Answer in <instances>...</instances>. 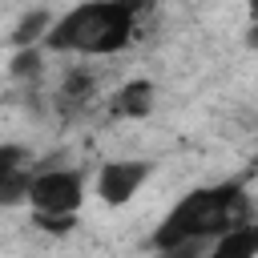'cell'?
Listing matches in <instances>:
<instances>
[{"label": "cell", "mask_w": 258, "mask_h": 258, "mask_svg": "<svg viewBox=\"0 0 258 258\" xmlns=\"http://www.w3.org/2000/svg\"><path fill=\"white\" fill-rule=\"evenodd\" d=\"M246 194L242 185H210V189H194L185 194L169 218L161 222V230L153 234V246L157 250H181L198 238H210V234H230L234 226H246Z\"/></svg>", "instance_id": "cell-1"}, {"label": "cell", "mask_w": 258, "mask_h": 258, "mask_svg": "<svg viewBox=\"0 0 258 258\" xmlns=\"http://www.w3.org/2000/svg\"><path fill=\"white\" fill-rule=\"evenodd\" d=\"M12 69H16V73H32V69H36V52H20Z\"/></svg>", "instance_id": "cell-11"}, {"label": "cell", "mask_w": 258, "mask_h": 258, "mask_svg": "<svg viewBox=\"0 0 258 258\" xmlns=\"http://www.w3.org/2000/svg\"><path fill=\"white\" fill-rule=\"evenodd\" d=\"M145 177H149L145 161H105L101 173H97V194H101L105 206H125L141 189Z\"/></svg>", "instance_id": "cell-4"}, {"label": "cell", "mask_w": 258, "mask_h": 258, "mask_svg": "<svg viewBox=\"0 0 258 258\" xmlns=\"http://www.w3.org/2000/svg\"><path fill=\"white\" fill-rule=\"evenodd\" d=\"M133 36V8L129 4H81L64 12L52 32L48 48L56 52H117Z\"/></svg>", "instance_id": "cell-2"}, {"label": "cell", "mask_w": 258, "mask_h": 258, "mask_svg": "<svg viewBox=\"0 0 258 258\" xmlns=\"http://www.w3.org/2000/svg\"><path fill=\"white\" fill-rule=\"evenodd\" d=\"M149 109H153V85L149 81H129L113 97V113L117 117H145Z\"/></svg>", "instance_id": "cell-6"}, {"label": "cell", "mask_w": 258, "mask_h": 258, "mask_svg": "<svg viewBox=\"0 0 258 258\" xmlns=\"http://www.w3.org/2000/svg\"><path fill=\"white\" fill-rule=\"evenodd\" d=\"M210 258H258V226H234L230 234L218 238Z\"/></svg>", "instance_id": "cell-5"}, {"label": "cell", "mask_w": 258, "mask_h": 258, "mask_svg": "<svg viewBox=\"0 0 258 258\" xmlns=\"http://www.w3.org/2000/svg\"><path fill=\"white\" fill-rule=\"evenodd\" d=\"M81 198H85V185H81V173L73 169H48L28 181V202L36 206V214H48V218H73Z\"/></svg>", "instance_id": "cell-3"}, {"label": "cell", "mask_w": 258, "mask_h": 258, "mask_svg": "<svg viewBox=\"0 0 258 258\" xmlns=\"http://www.w3.org/2000/svg\"><path fill=\"white\" fill-rule=\"evenodd\" d=\"M36 226H44L48 234H64V230H73V218H48V214H36Z\"/></svg>", "instance_id": "cell-10"}, {"label": "cell", "mask_w": 258, "mask_h": 258, "mask_svg": "<svg viewBox=\"0 0 258 258\" xmlns=\"http://www.w3.org/2000/svg\"><path fill=\"white\" fill-rule=\"evenodd\" d=\"M28 173L20 169V173H12V177H4L0 181V206H16V202H24L28 198Z\"/></svg>", "instance_id": "cell-8"}, {"label": "cell", "mask_w": 258, "mask_h": 258, "mask_svg": "<svg viewBox=\"0 0 258 258\" xmlns=\"http://www.w3.org/2000/svg\"><path fill=\"white\" fill-rule=\"evenodd\" d=\"M20 161H24V149L20 145H0V181L20 173Z\"/></svg>", "instance_id": "cell-9"}, {"label": "cell", "mask_w": 258, "mask_h": 258, "mask_svg": "<svg viewBox=\"0 0 258 258\" xmlns=\"http://www.w3.org/2000/svg\"><path fill=\"white\" fill-rule=\"evenodd\" d=\"M48 28V12L44 8H36V12H28L20 24H16V44H32L40 32Z\"/></svg>", "instance_id": "cell-7"}]
</instances>
